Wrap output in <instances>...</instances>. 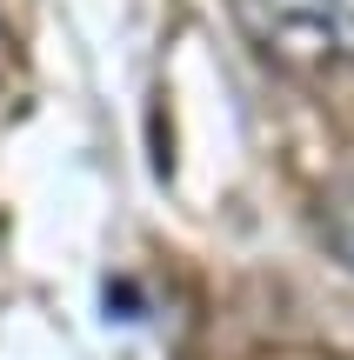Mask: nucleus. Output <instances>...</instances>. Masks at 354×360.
<instances>
[{
    "label": "nucleus",
    "instance_id": "f257e3e1",
    "mask_svg": "<svg viewBox=\"0 0 354 360\" xmlns=\"http://www.w3.org/2000/svg\"><path fill=\"white\" fill-rule=\"evenodd\" d=\"M234 20L267 67L334 80L354 67V0H234Z\"/></svg>",
    "mask_w": 354,
    "mask_h": 360
},
{
    "label": "nucleus",
    "instance_id": "f03ea898",
    "mask_svg": "<svg viewBox=\"0 0 354 360\" xmlns=\"http://www.w3.org/2000/svg\"><path fill=\"white\" fill-rule=\"evenodd\" d=\"M321 247L354 274V180L334 193H321Z\"/></svg>",
    "mask_w": 354,
    "mask_h": 360
}]
</instances>
